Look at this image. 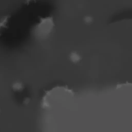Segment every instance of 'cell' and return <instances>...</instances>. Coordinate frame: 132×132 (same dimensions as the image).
I'll return each instance as SVG.
<instances>
[{
	"instance_id": "cell-5",
	"label": "cell",
	"mask_w": 132,
	"mask_h": 132,
	"mask_svg": "<svg viewBox=\"0 0 132 132\" xmlns=\"http://www.w3.org/2000/svg\"><path fill=\"white\" fill-rule=\"evenodd\" d=\"M29 101V100L28 98H25L23 101V103L24 104H27Z\"/></svg>"
},
{
	"instance_id": "cell-4",
	"label": "cell",
	"mask_w": 132,
	"mask_h": 132,
	"mask_svg": "<svg viewBox=\"0 0 132 132\" xmlns=\"http://www.w3.org/2000/svg\"><path fill=\"white\" fill-rule=\"evenodd\" d=\"M70 58L71 60L74 62H78L80 59L79 56L75 52H72L71 54L70 55Z\"/></svg>"
},
{
	"instance_id": "cell-2",
	"label": "cell",
	"mask_w": 132,
	"mask_h": 132,
	"mask_svg": "<svg viewBox=\"0 0 132 132\" xmlns=\"http://www.w3.org/2000/svg\"><path fill=\"white\" fill-rule=\"evenodd\" d=\"M10 16L6 15L3 17L0 20V37L6 31L9 27Z\"/></svg>"
},
{
	"instance_id": "cell-3",
	"label": "cell",
	"mask_w": 132,
	"mask_h": 132,
	"mask_svg": "<svg viewBox=\"0 0 132 132\" xmlns=\"http://www.w3.org/2000/svg\"><path fill=\"white\" fill-rule=\"evenodd\" d=\"M12 88L13 90L15 91H19L22 89L23 85L20 82H16L12 85Z\"/></svg>"
},
{
	"instance_id": "cell-1",
	"label": "cell",
	"mask_w": 132,
	"mask_h": 132,
	"mask_svg": "<svg viewBox=\"0 0 132 132\" xmlns=\"http://www.w3.org/2000/svg\"><path fill=\"white\" fill-rule=\"evenodd\" d=\"M39 18V22L35 26L33 30L37 37L41 39L44 38L49 35L55 26L53 17L49 16Z\"/></svg>"
}]
</instances>
